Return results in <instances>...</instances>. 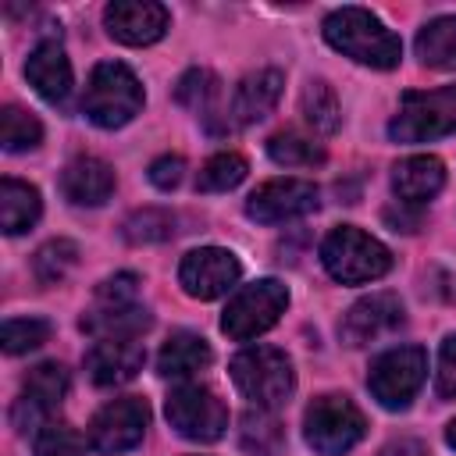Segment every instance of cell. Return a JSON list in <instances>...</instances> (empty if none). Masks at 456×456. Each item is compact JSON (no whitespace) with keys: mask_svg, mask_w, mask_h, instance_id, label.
Instances as JSON below:
<instances>
[{"mask_svg":"<svg viewBox=\"0 0 456 456\" xmlns=\"http://www.w3.org/2000/svg\"><path fill=\"white\" fill-rule=\"evenodd\" d=\"M324 39L342 50L346 57L367 64V68H395L399 64V36L388 32L381 25V18H374L363 7H338L324 18Z\"/></svg>","mask_w":456,"mask_h":456,"instance_id":"cell-1","label":"cell"},{"mask_svg":"<svg viewBox=\"0 0 456 456\" xmlns=\"http://www.w3.org/2000/svg\"><path fill=\"white\" fill-rule=\"evenodd\" d=\"M139 107H142L139 78L118 61H100L89 75L86 93H82L86 118L100 128H121L139 114Z\"/></svg>","mask_w":456,"mask_h":456,"instance_id":"cell-2","label":"cell"},{"mask_svg":"<svg viewBox=\"0 0 456 456\" xmlns=\"http://www.w3.org/2000/svg\"><path fill=\"white\" fill-rule=\"evenodd\" d=\"M232 381L235 388L256 406V410H278L292 395V363L274 346H249L232 360Z\"/></svg>","mask_w":456,"mask_h":456,"instance_id":"cell-3","label":"cell"},{"mask_svg":"<svg viewBox=\"0 0 456 456\" xmlns=\"http://www.w3.org/2000/svg\"><path fill=\"white\" fill-rule=\"evenodd\" d=\"M321 260H324L328 274L342 285L374 281L392 267V253L374 235H367L353 224L328 232V239L321 242Z\"/></svg>","mask_w":456,"mask_h":456,"instance_id":"cell-4","label":"cell"},{"mask_svg":"<svg viewBox=\"0 0 456 456\" xmlns=\"http://www.w3.org/2000/svg\"><path fill=\"white\" fill-rule=\"evenodd\" d=\"M456 132V86H442L431 93H406L399 114L388 125L395 142H431Z\"/></svg>","mask_w":456,"mask_h":456,"instance_id":"cell-5","label":"cell"},{"mask_svg":"<svg viewBox=\"0 0 456 456\" xmlns=\"http://www.w3.org/2000/svg\"><path fill=\"white\" fill-rule=\"evenodd\" d=\"M303 428H306L310 449H317L321 456H342V452H349L363 438L367 420L353 406V399H346V395H321V399H314L306 406Z\"/></svg>","mask_w":456,"mask_h":456,"instance_id":"cell-6","label":"cell"},{"mask_svg":"<svg viewBox=\"0 0 456 456\" xmlns=\"http://www.w3.org/2000/svg\"><path fill=\"white\" fill-rule=\"evenodd\" d=\"M289 303V292L281 281L274 278H264V281H253L246 289H239L228 306H224V317H221V331L235 342H246V338H256L264 335L285 310Z\"/></svg>","mask_w":456,"mask_h":456,"instance_id":"cell-7","label":"cell"},{"mask_svg":"<svg viewBox=\"0 0 456 456\" xmlns=\"http://www.w3.org/2000/svg\"><path fill=\"white\" fill-rule=\"evenodd\" d=\"M424 374H428V353L420 346H395L370 363L367 385L381 406L406 410L417 388L424 385Z\"/></svg>","mask_w":456,"mask_h":456,"instance_id":"cell-8","label":"cell"},{"mask_svg":"<svg viewBox=\"0 0 456 456\" xmlns=\"http://www.w3.org/2000/svg\"><path fill=\"white\" fill-rule=\"evenodd\" d=\"M164 413H167V424L182 438H192V442H217L224 435V428H228L224 403L203 385L175 388L167 395V403H164Z\"/></svg>","mask_w":456,"mask_h":456,"instance_id":"cell-9","label":"cell"},{"mask_svg":"<svg viewBox=\"0 0 456 456\" xmlns=\"http://www.w3.org/2000/svg\"><path fill=\"white\" fill-rule=\"evenodd\" d=\"M150 424V406L139 395H125L107 403L93 420H89V445L103 456L128 452L142 442V431Z\"/></svg>","mask_w":456,"mask_h":456,"instance_id":"cell-10","label":"cell"},{"mask_svg":"<svg viewBox=\"0 0 456 456\" xmlns=\"http://www.w3.org/2000/svg\"><path fill=\"white\" fill-rule=\"evenodd\" d=\"M310 210H317V185L306 178H271L246 200V214L260 224H281Z\"/></svg>","mask_w":456,"mask_h":456,"instance_id":"cell-11","label":"cell"},{"mask_svg":"<svg viewBox=\"0 0 456 456\" xmlns=\"http://www.w3.org/2000/svg\"><path fill=\"white\" fill-rule=\"evenodd\" d=\"M68 392V370L61 363H39L28 370L25 385H21V395L14 403V428L18 431H36V428H46L50 424V413L61 406Z\"/></svg>","mask_w":456,"mask_h":456,"instance_id":"cell-12","label":"cell"},{"mask_svg":"<svg viewBox=\"0 0 456 456\" xmlns=\"http://www.w3.org/2000/svg\"><path fill=\"white\" fill-rule=\"evenodd\" d=\"M178 281L196 299H217L239 281V260L228 249H217V246L192 249L178 264Z\"/></svg>","mask_w":456,"mask_h":456,"instance_id":"cell-13","label":"cell"},{"mask_svg":"<svg viewBox=\"0 0 456 456\" xmlns=\"http://www.w3.org/2000/svg\"><path fill=\"white\" fill-rule=\"evenodd\" d=\"M403 324V303L392 292H374L363 296L360 303H353L346 310V317L338 321V335L346 346H367L378 342L385 335H392Z\"/></svg>","mask_w":456,"mask_h":456,"instance_id":"cell-14","label":"cell"},{"mask_svg":"<svg viewBox=\"0 0 456 456\" xmlns=\"http://www.w3.org/2000/svg\"><path fill=\"white\" fill-rule=\"evenodd\" d=\"M103 25L118 43L146 46L164 36L167 28V7L150 0H114L103 11Z\"/></svg>","mask_w":456,"mask_h":456,"instance_id":"cell-15","label":"cell"},{"mask_svg":"<svg viewBox=\"0 0 456 456\" xmlns=\"http://www.w3.org/2000/svg\"><path fill=\"white\" fill-rule=\"evenodd\" d=\"M142 360H146L142 342H135V338H100L86 356V370L96 385L107 388V385L132 381L139 374Z\"/></svg>","mask_w":456,"mask_h":456,"instance_id":"cell-16","label":"cell"},{"mask_svg":"<svg viewBox=\"0 0 456 456\" xmlns=\"http://www.w3.org/2000/svg\"><path fill=\"white\" fill-rule=\"evenodd\" d=\"M25 78L32 82V89L50 100V103H61L68 93H71V64L64 57V50L53 43V39H43L28 61H25Z\"/></svg>","mask_w":456,"mask_h":456,"instance_id":"cell-17","label":"cell"},{"mask_svg":"<svg viewBox=\"0 0 456 456\" xmlns=\"http://www.w3.org/2000/svg\"><path fill=\"white\" fill-rule=\"evenodd\" d=\"M61 192L78 207H100L114 192V171L100 157H75L61 175Z\"/></svg>","mask_w":456,"mask_h":456,"instance_id":"cell-18","label":"cell"},{"mask_svg":"<svg viewBox=\"0 0 456 456\" xmlns=\"http://www.w3.org/2000/svg\"><path fill=\"white\" fill-rule=\"evenodd\" d=\"M281 86H285V75L274 71V68H264L256 75H246L232 96V118L235 125H253V121H264L278 96H281Z\"/></svg>","mask_w":456,"mask_h":456,"instance_id":"cell-19","label":"cell"},{"mask_svg":"<svg viewBox=\"0 0 456 456\" xmlns=\"http://www.w3.org/2000/svg\"><path fill=\"white\" fill-rule=\"evenodd\" d=\"M392 185L399 192V203L420 207L431 196H438V189L445 185V167L438 157H406L395 164Z\"/></svg>","mask_w":456,"mask_h":456,"instance_id":"cell-20","label":"cell"},{"mask_svg":"<svg viewBox=\"0 0 456 456\" xmlns=\"http://www.w3.org/2000/svg\"><path fill=\"white\" fill-rule=\"evenodd\" d=\"M146 328H150V314L139 303H128V306L93 303V310L82 317V331L100 335V338H135Z\"/></svg>","mask_w":456,"mask_h":456,"instance_id":"cell-21","label":"cell"},{"mask_svg":"<svg viewBox=\"0 0 456 456\" xmlns=\"http://www.w3.org/2000/svg\"><path fill=\"white\" fill-rule=\"evenodd\" d=\"M210 360H214V353H210V346H207L200 335H192V331H175V335L164 342L160 356H157V370H160L164 378H189V374L203 370Z\"/></svg>","mask_w":456,"mask_h":456,"instance_id":"cell-22","label":"cell"},{"mask_svg":"<svg viewBox=\"0 0 456 456\" xmlns=\"http://www.w3.org/2000/svg\"><path fill=\"white\" fill-rule=\"evenodd\" d=\"M39 192L28 185V182H18V178H4L0 182V224L7 235H18L25 228H32L39 221Z\"/></svg>","mask_w":456,"mask_h":456,"instance_id":"cell-23","label":"cell"},{"mask_svg":"<svg viewBox=\"0 0 456 456\" xmlns=\"http://www.w3.org/2000/svg\"><path fill=\"white\" fill-rule=\"evenodd\" d=\"M417 57L431 68L456 71V18H435L417 36Z\"/></svg>","mask_w":456,"mask_h":456,"instance_id":"cell-24","label":"cell"},{"mask_svg":"<svg viewBox=\"0 0 456 456\" xmlns=\"http://www.w3.org/2000/svg\"><path fill=\"white\" fill-rule=\"evenodd\" d=\"M267 153H271L274 164H285V167H314V164L324 160L321 142H314V139H306L299 132H278V135H271Z\"/></svg>","mask_w":456,"mask_h":456,"instance_id":"cell-25","label":"cell"},{"mask_svg":"<svg viewBox=\"0 0 456 456\" xmlns=\"http://www.w3.org/2000/svg\"><path fill=\"white\" fill-rule=\"evenodd\" d=\"M239 442H242V449L253 452V456H271V452H278V445H281V424H278L267 410H256V413L249 410V413L242 417Z\"/></svg>","mask_w":456,"mask_h":456,"instance_id":"cell-26","label":"cell"},{"mask_svg":"<svg viewBox=\"0 0 456 456\" xmlns=\"http://www.w3.org/2000/svg\"><path fill=\"white\" fill-rule=\"evenodd\" d=\"M303 114H306V121L317 128V132H335L338 128V96H335V89L324 82V78H314V82H306V89H303Z\"/></svg>","mask_w":456,"mask_h":456,"instance_id":"cell-27","label":"cell"},{"mask_svg":"<svg viewBox=\"0 0 456 456\" xmlns=\"http://www.w3.org/2000/svg\"><path fill=\"white\" fill-rule=\"evenodd\" d=\"M246 157L239 153H217L210 157L203 167H200V178H196V189L200 192H228L235 189L242 178H246Z\"/></svg>","mask_w":456,"mask_h":456,"instance_id":"cell-28","label":"cell"},{"mask_svg":"<svg viewBox=\"0 0 456 456\" xmlns=\"http://www.w3.org/2000/svg\"><path fill=\"white\" fill-rule=\"evenodd\" d=\"M217 78L210 75V71H203V68H192V71H185L182 78H178V86H175V96H178V103H185L189 110H196V114H203V118H214V100H217Z\"/></svg>","mask_w":456,"mask_h":456,"instance_id":"cell-29","label":"cell"},{"mask_svg":"<svg viewBox=\"0 0 456 456\" xmlns=\"http://www.w3.org/2000/svg\"><path fill=\"white\" fill-rule=\"evenodd\" d=\"M0 139H4V150L7 153H21V150L39 146L43 125L36 121V114H28L21 107H7L4 110V121H0Z\"/></svg>","mask_w":456,"mask_h":456,"instance_id":"cell-30","label":"cell"},{"mask_svg":"<svg viewBox=\"0 0 456 456\" xmlns=\"http://www.w3.org/2000/svg\"><path fill=\"white\" fill-rule=\"evenodd\" d=\"M75 260H78V246H75L71 239H53V242H46V246L36 253L32 267H36V278H39L43 285H53V281H61V278L75 267Z\"/></svg>","mask_w":456,"mask_h":456,"instance_id":"cell-31","label":"cell"},{"mask_svg":"<svg viewBox=\"0 0 456 456\" xmlns=\"http://www.w3.org/2000/svg\"><path fill=\"white\" fill-rule=\"evenodd\" d=\"M171 235H175V217L167 210H157V207L135 210L125 221V239L128 242H164Z\"/></svg>","mask_w":456,"mask_h":456,"instance_id":"cell-32","label":"cell"},{"mask_svg":"<svg viewBox=\"0 0 456 456\" xmlns=\"http://www.w3.org/2000/svg\"><path fill=\"white\" fill-rule=\"evenodd\" d=\"M50 338V324L43 317H11L4 324V349L7 353H28L39 349Z\"/></svg>","mask_w":456,"mask_h":456,"instance_id":"cell-33","label":"cell"},{"mask_svg":"<svg viewBox=\"0 0 456 456\" xmlns=\"http://www.w3.org/2000/svg\"><path fill=\"white\" fill-rule=\"evenodd\" d=\"M32 456H86V442L75 428L68 424H46L36 435Z\"/></svg>","mask_w":456,"mask_h":456,"instance_id":"cell-34","label":"cell"},{"mask_svg":"<svg viewBox=\"0 0 456 456\" xmlns=\"http://www.w3.org/2000/svg\"><path fill=\"white\" fill-rule=\"evenodd\" d=\"M435 392L438 399H456V335L442 342L438 353V374H435Z\"/></svg>","mask_w":456,"mask_h":456,"instance_id":"cell-35","label":"cell"},{"mask_svg":"<svg viewBox=\"0 0 456 456\" xmlns=\"http://www.w3.org/2000/svg\"><path fill=\"white\" fill-rule=\"evenodd\" d=\"M182 171H185V164H182V157H157L153 164H150V182L157 185V189H175L178 182H182Z\"/></svg>","mask_w":456,"mask_h":456,"instance_id":"cell-36","label":"cell"},{"mask_svg":"<svg viewBox=\"0 0 456 456\" xmlns=\"http://www.w3.org/2000/svg\"><path fill=\"white\" fill-rule=\"evenodd\" d=\"M381 456H428V449L420 445V442H410V438H403V442H392Z\"/></svg>","mask_w":456,"mask_h":456,"instance_id":"cell-37","label":"cell"},{"mask_svg":"<svg viewBox=\"0 0 456 456\" xmlns=\"http://www.w3.org/2000/svg\"><path fill=\"white\" fill-rule=\"evenodd\" d=\"M445 438H449V445H452V449H456V420H452V424H449V431H445Z\"/></svg>","mask_w":456,"mask_h":456,"instance_id":"cell-38","label":"cell"}]
</instances>
